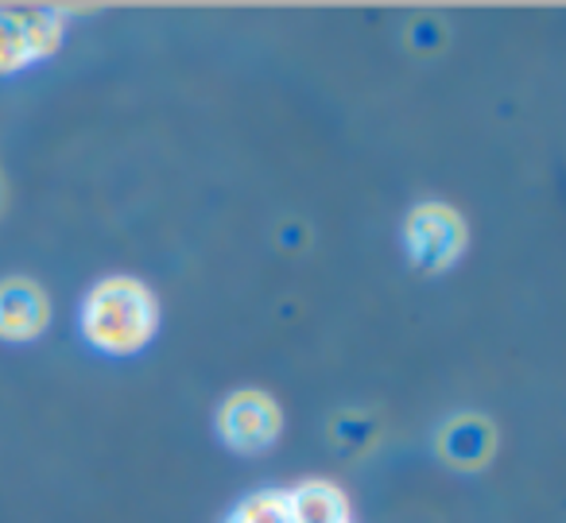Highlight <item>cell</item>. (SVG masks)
<instances>
[{"label": "cell", "mask_w": 566, "mask_h": 523, "mask_svg": "<svg viewBox=\"0 0 566 523\" xmlns=\"http://www.w3.org/2000/svg\"><path fill=\"white\" fill-rule=\"evenodd\" d=\"M218 430L233 450H264L280 435V407L264 391H237L229 404H221Z\"/></svg>", "instance_id": "obj_3"}, {"label": "cell", "mask_w": 566, "mask_h": 523, "mask_svg": "<svg viewBox=\"0 0 566 523\" xmlns=\"http://www.w3.org/2000/svg\"><path fill=\"white\" fill-rule=\"evenodd\" d=\"M24 12H0V71H20L28 63Z\"/></svg>", "instance_id": "obj_7"}, {"label": "cell", "mask_w": 566, "mask_h": 523, "mask_svg": "<svg viewBox=\"0 0 566 523\" xmlns=\"http://www.w3.org/2000/svg\"><path fill=\"white\" fill-rule=\"evenodd\" d=\"M442 458L458 469H478L481 461L493 453V427L485 419H473V415H462L454 419L447 430H442V442H439Z\"/></svg>", "instance_id": "obj_5"}, {"label": "cell", "mask_w": 566, "mask_h": 523, "mask_svg": "<svg viewBox=\"0 0 566 523\" xmlns=\"http://www.w3.org/2000/svg\"><path fill=\"white\" fill-rule=\"evenodd\" d=\"M287 515L292 523H346V504L334 484L311 481L295 496H287Z\"/></svg>", "instance_id": "obj_6"}, {"label": "cell", "mask_w": 566, "mask_h": 523, "mask_svg": "<svg viewBox=\"0 0 566 523\" xmlns=\"http://www.w3.org/2000/svg\"><path fill=\"white\" fill-rule=\"evenodd\" d=\"M411 43H416V48H439L442 28L434 24V20H419V24L411 28Z\"/></svg>", "instance_id": "obj_10"}, {"label": "cell", "mask_w": 566, "mask_h": 523, "mask_svg": "<svg viewBox=\"0 0 566 523\" xmlns=\"http://www.w3.org/2000/svg\"><path fill=\"white\" fill-rule=\"evenodd\" d=\"M24 28H28V55H48L59 43V17L51 12H24Z\"/></svg>", "instance_id": "obj_9"}, {"label": "cell", "mask_w": 566, "mask_h": 523, "mask_svg": "<svg viewBox=\"0 0 566 523\" xmlns=\"http://www.w3.org/2000/svg\"><path fill=\"white\" fill-rule=\"evenodd\" d=\"M48 326V295L32 280L0 283V337L28 342Z\"/></svg>", "instance_id": "obj_4"}, {"label": "cell", "mask_w": 566, "mask_h": 523, "mask_svg": "<svg viewBox=\"0 0 566 523\" xmlns=\"http://www.w3.org/2000/svg\"><path fill=\"white\" fill-rule=\"evenodd\" d=\"M82 330L105 353H136L156 334V299L136 280H105L90 291Z\"/></svg>", "instance_id": "obj_1"}, {"label": "cell", "mask_w": 566, "mask_h": 523, "mask_svg": "<svg viewBox=\"0 0 566 523\" xmlns=\"http://www.w3.org/2000/svg\"><path fill=\"white\" fill-rule=\"evenodd\" d=\"M403 241H408V257L416 260L423 272H442V268H450L462 257L465 226L450 206L427 202V206H419V210H411Z\"/></svg>", "instance_id": "obj_2"}, {"label": "cell", "mask_w": 566, "mask_h": 523, "mask_svg": "<svg viewBox=\"0 0 566 523\" xmlns=\"http://www.w3.org/2000/svg\"><path fill=\"white\" fill-rule=\"evenodd\" d=\"M233 523H292V515H287V496H275V492L252 496L249 504L233 515Z\"/></svg>", "instance_id": "obj_8"}, {"label": "cell", "mask_w": 566, "mask_h": 523, "mask_svg": "<svg viewBox=\"0 0 566 523\" xmlns=\"http://www.w3.org/2000/svg\"><path fill=\"white\" fill-rule=\"evenodd\" d=\"M346 523H349V520H346Z\"/></svg>", "instance_id": "obj_11"}]
</instances>
